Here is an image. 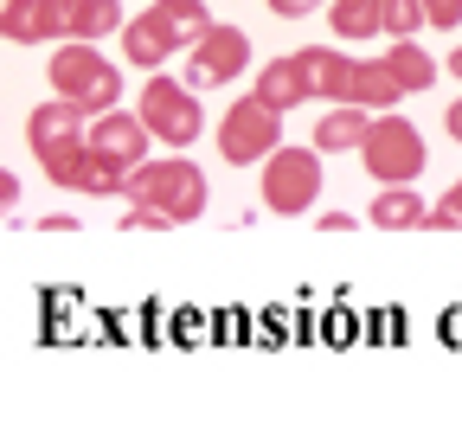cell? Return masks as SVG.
I'll return each mask as SVG.
<instances>
[{"mask_svg": "<svg viewBox=\"0 0 462 430\" xmlns=\"http://www.w3.org/2000/svg\"><path fill=\"white\" fill-rule=\"evenodd\" d=\"M206 33H212L206 0H154L142 20H123V51H129V65L154 71V65H167V51L199 45Z\"/></svg>", "mask_w": 462, "mask_h": 430, "instance_id": "1", "label": "cell"}, {"mask_svg": "<svg viewBox=\"0 0 462 430\" xmlns=\"http://www.w3.org/2000/svg\"><path fill=\"white\" fill-rule=\"evenodd\" d=\"M309 71H315V97L328 103H366V109H392L404 97V84L392 78L385 58H346L334 45H309Z\"/></svg>", "mask_w": 462, "mask_h": 430, "instance_id": "2", "label": "cell"}, {"mask_svg": "<svg viewBox=\"0 0 462 430\" xmlns=\"http://www.w3.org/2000/svg\"><path fill=\"white\" fill-rule=\"evenodd\" d=\"M51 90L78 97L90 116H103V109L123 103V71L97 51V39H71V45H58V58H51Z\"/></svg>", "mask_w": 462, "mask_h": 430, "instance_id": "3", "label": "cell"}, {"mask_svg": "<svg viewBox=\"0 0 462 430\" xmlns=\"http://www.w3.org/2000/svg\"><path fill=\"white\" fill-rule=\"evenodd\" d=\"M123 200H148V206H161L173 225H187V219L206 212V180H199L193 161H142V167H129Z\"/></svg>", "mask_w": 462, "mask_h": 430, "instance_id": "4", "label": "cell"}, {"mask_svg": "<svg viewBox=\"0 0 462 430\" xmlns=\"http://www.w3.org/2000/svg\"><path fill=\"white\" fill-rule=\"evenodd\" d=\"M276 148H282V109L276 103H263L251 90V97H238V103L225 109V122H218V154L225 161L251 167V161H270Z\"/></svg>", "mask_w": 462, "mask_h": 430, "instance_id": "5", "label": "cell"}, {"mask_svg": "<svg viewBox=\"0 0 462 430\" xmlns=\"http://www.w3.org/2000/svg\"><path fill=\"white\" fill-rule=\"evenodd\" d=\"M39 167H45V180H58V187H71V193H97V200H109V193H123V187H129V167H116L109 154H97V148H90V136L39 148Z\"/></svg>", "mask_w": 462, "mask_h": 430, "instance_id": "6", "label": "cell"}, {"mask_svg": "<svg viewBox=\"0 0 462 430\" xmlns=\"http://www.w3.org/2000/svg\"><path fill=\"white\" fill-rule=\"evenodd\" d=\"M360 161L366 173L379 180V187H404V180H418L424 173V136L411 129L404 116H373V136L360 142Z\"/></svg>", "mask_w": 462, "mask_h": 430, "instance_id": "7", "label": "cell"}, {"mask_svg": "<svg viewBox=\"0 0 462 430\" xmlns=\"http://www.w3.org/2000/svg\"><path fill=\"white\" fill-rule=\"evenodd\" d=\"M315 200H321V148H276L263 161V206L302 219Z\"/></svg>", "mask_w": 462, "mask_h": 430, "instance_id": "8", "label": "cell"}, {"mask_svg": "<svg viewBox=\"0 0 462 430\" xmlns=\"http://www.w3.org/2000/svg\"><path fill=\"white\" fill-rule=\"evenodd\" d=\"M142 122L167 142V148H187V142H199V97H193V84H173V78H148V90H142Z\"/></svg>", "mask_w": 462, "mask_h": 430, "instance_id": "9", "label": "cell"}, {"mask_svg": "<svg viewBox=\"0 0 462 430\" xmlns=\"http://www.w3.org/2000/svg\"><path fill=\"white\" fill-rule=\"evenodd\" d=\"M193 58H187V84L193 90H212V84H231L245 65H251V39L238 33V26H212L199 45H187Z\"/></svg>", "mask_w": 462, "mask_h": 430, "instance_id": "10", "label": "cell"}, {"mask_svg": "<svg viewBox=\"0 0 462 430\" xmlns=\"http://www.w3.org/2000/svg\"><path fill=\"white\" fill-rule=\"evenodd\" d=\"M148 122H142V109L135 116H123V109H103L97 122H90V148L97 154H109L116 167H142L148 161Z\"/></svg>", "mask_w": 462, "mask_h": 430, "instance_id": "11", "label": "cell"}, {"mask_svg": "<svg viewBox=\"0 0 462 430\" xmlns=\"http://www.w3.org/2000/svg\"><path fill=\"white\" fill-rule=\"evenodd\" d=\"M90 109L78 103V97H51V103H39L32 109V122H26V136H32V154L39 148H51V142H78V136H90Z\"/></svg>", "mask_w": 462, "mask_h": 430, "instance_id": "12", "label": "cell"}, {"mask_svg": "<svg viewBox=\"0 0 462 430\" xmlns=\"http://www.w3.org/2000/svg\"><path fill=\"white\" fill-rule=\"evenodd\" d=\"M257 97H263V103H276V109L309 103V97H315V71H309V58H302V51H296V58H270V65L257 71Z\"/></svg>", "mask_w": 462, "mask_h": 430, "instance_id": "13", "label": "cell"}, {"mask_svg": "<svg viewBox=\"0 0 462 430\" xmlns=\"http://www.w3.org/2000/svg\"><path fill=\"white\" fill-rule=\"evenodd\" d=\"M373 116H379V109H366V103H334V109L315 122V148H321V154L360 148V142L373 136Z\"/></svg>", "mask_w": 462, "mask_h": 430, "instance_id": "14", "label": "cell"}, {"mask_svg": "<svg viewBox=\"0 0 462 430\" xmlns=\"http://www.w3.org/2000/svg\"><path fill=\"white\" fill-rule=\"evenodd\" d=\"M373 225H385V231H411V225H430V206L411 193V180L404 187H385L379 200H373V212H366Z\"/></svg>", "mask_w": 462, "mask_h": 430, "instance_id": "15", "label": "cell"}, {"mask_svg": "<svg viewBox=\"0 0 462 430\" xmlns=\"http://www.w3.org/2000/svg\"><path fill=\"white\" fill-rule=\"evenodd\" d=\"M328 26L340 39H373V33H385V0H334Z\"/></svg>", "mask_w": 462, "mask_h": 430, "instance_id": "16", "label": "cell"}, {"mask_svg": "<svg viewBox=\"0 0 462 430\" xmlns=\"http://www.w3.org/2000/svg\"><path fill=\"white\" fill-rule=\"evenodd\" d=\"M385 65H392V78H398L404 90H430V84H437V58H430L424 45H411V39H392Z\"/></svg>", "mask_w": 462, "mask_h": 430, "instance_id": "17", "label": "cell"}, {"mask_svg": "<svg viewBox=\"0 0 462 430\" xmlns=\"http://www.w3.org/2000/svg\"><path fill=\"white\" fill-rule=\"evenodd\" d=\"M0 26H7V39H14V45H32L39 0H0Z\"/></svg>", "mask_w": 462, "mask_h": 430, "instance_id": "18", "label": "cell"}, {"mask_svg": "<svg viewBox=\"0 0 462 430\" xmlns=\"http://www.w3.org/2000/svg\"><path fill=\"white\" fill-rule=\"evenodd\" d=\"M418 26H430L424 0H385V33H392V39H411Z\"/></svg>", "mask_w": 462, "mask_h": 430, "instance_id": "19", "label": "cell"}, {"mask_svg": "<svg viewBox=\"0 0 462 430\" xmlns=\"http://www.w3.org/2000/svg\"><path fill=\"white\" fill-rule=\"evenodd\" d=\"M430 225H437V231H462V180H456V187L430 206Z\"/></svg>", "mask_w": 462, "mask_h": 430, "instance_id": "20", "label": "cell"}, {"mask_svg": "<svg viewBox=\"0 0 462 430\" xmlns=\"http://www.w3.org/2000/svg\"><path fill=\"white\" fill-rule=\"evenodd\" d=\"M123 225H129V231H167L173 219H167L161 206H148V200H129V212H123Z\"/></svg>", "mask_w": 462, "mask_h": 430, "instance_id": "21", "label": "cell"}, {"mask_svg": "<svg viewBox=\"0 0 462 430\" xmlns=\"http://www.w3.org/2000/svg\"><path fill=\"white\" fill-rule=\"evenodd\" d=\"M424 14H430V26L456 33V20H462V0H424Z\"/></svg>", "mask_w": 462, "mask_h": 430, "instance_id": "22", "label": "cell"}, {"mask_svg": "<svg viewBox=\"0 0 462 430\" xmlns=\"http://www.w3.org/2000/svg\"><path fill=\"white\" fill-rule=\"evenodd\" d=\"M315 7H321V0H270V14H282V20H302Z\"/></svg>", "mask_w": 462, "mask_h": 430, "instance_id": "23", "label": "cell"}, {"mask_svg": "<svg viewBox=\"0 0 462 430\" xmlns=\"http://www.w3.org/2000/svg\"><path fill=\"white\" fill-rule=\"evenodd\" d=\"M321 231H354V212H321Z\"/></svg>", "mask_w": 462, "mask_h": 430, "instance_id": "24", "label": "cell"}, {"mask_svg": "<svg viewBox=\"0 0 462 430\" xmlns=\"http://www.w3.org/2000/svg\"><path fill=\"white\" fill-rule=\"evenodd\" d=\"M443 129H449V142H462V97L449 103V116H443Z\"/></svg>", "mask_w": 462, "mask_h": 430, "instance_id": "25", "label": "cell"}, {"mask_svg": "<svg viewBox=\"0 0 462 430\" xmlns=\"http://www.w3.org/2000/svg\"><path fill=\"white\" fill-rule=\"evenodd\" d=\"M449 71H456V78H462V45H456V58H449Z\"/></svg>", "mask_w": 462, "mask_h": 430, "instance_id": "26", "label": "cell"}]
</instances>
